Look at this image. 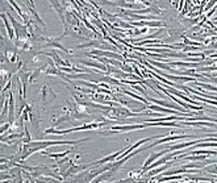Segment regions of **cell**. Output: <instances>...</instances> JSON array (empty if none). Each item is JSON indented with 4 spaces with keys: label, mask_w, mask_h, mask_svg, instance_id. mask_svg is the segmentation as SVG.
<instances>
[{
    "label": "cell",
    "mask_w": 217,
    "mask_h": 183,
    "mask_svg": "<svg viewBox=\"0 0 217 183\" xmlns=\"http://www.w3.org/2000/svg\"><path fill=\"white\" fill-rule=\"evenodd\" d=\"M217 76V72H213V74H210V78H216Z\"/></svg>",
    "instance_id": "cell-12"
},
{
    "label": "cell",
    "mask_w": 217,
    "mask_h": 183,
    "mask_svg": "<svg viewBox=\"0 0 217 183\" xmlns=\"http://www.w3.org/2000/svg\"><path fill=\"white\" fill-rule=\"evenodd\" d=\"M41 98L44 99L45 103H51V102H54L55 99H57V95L53 92L50 86L45 84L44 87H42V91H41Z\"/></svg>",
    "instance_id": "cell-1"
},
{
    "label": "cell",
    "mask_w": 217,
    "mask_h": 183,
    "mask_svg": "<svg viewBox=\"0 0 217 183\" xmlns=\"http://www.w3.org/2000/svg\"><path fill=\"white\" fill-rule=\"evenodd\" d=\"M184 158L188 159V161H204V159L208 158V155H205V154L197 155V154H195V155H187V157H184Z\"/></svg>",
    "instance_id": "cell-8"
},
{
    "label": "cell",
    "mask_w": 217,
    "mask_h": 183,
    "mask_svg": "<svg viewBox=\"0 0 217 183\" xmlns=\"http://www.w3.org/2000/svg\"><path fill=\"white\" fill-rule=\"evenodd\" d=\"M213 5H216V3H215V1H209V3H208V5L205 7V11H208L210 7H213Z\"/></svg>",
    "instance_id": "cell-11"
},
{
    "label": "cell",
    "mask_w": 217,
    "mask_h": 183,
    "mask_svg": "<svg viewBox=\"0 0 217 183\" xmlns=\"http://www.w3.org/2000/svg\"><path fill=\"white\" fill-rule=\"evenodd\" d=\"M196 86H199V87H205L207 90H209V91H213V92H217V86H213V84H207V83H201V82H193Z\"/></svg>",
    "instance_id": "cell-7"
},
{
    "label": "cell",
    "mask_w": 217,
    "mask_h": 183,
    "mask_svg": "<svg viewBox=\"0 0 217 183\" xmlns=\"http://www.w3.org/2000/svg\"><path fill=\"white\" fill-rule=\"evenodd\" d=\"M8 107H9V95L4 98V103H3V109H1V116H4L8 111Z\"/></svg>",
    "instance_id": "cell-9"
},
{
    "label": "cell",
    "mask_w": 217,
    "mask_h": 183,
    "mask_svg": "<svg viewBox=\"0 0 217 183\" xmlns=\"http://www.w3.org/2000/svg\"><path fill=\"white\" fill-rule=\"evenodd\" d=\"M133 26H163L166 25V22L163 21H133L132 22Z\"/></svg>",
    "instance_id": "cell-3"
},
{
    "label": "cell",
    "mask_w": 217,
    "mask_h": 183,
    "mask_svg": "<svg viewBox=\"0 0 217 183\" xmlns=\"http://www.w3.org/2000/svg\"><path fill=\"white\" fill-rule=\"evenodd\" d=\"M82 65H85V66H90V67H96L99 70H101L103 72H105L107 74V65H104V63H100V62H91V61H82L80 62Z\"/></svg>",
    "instance_id": "cell-4"
},
{
    "label": "cell",
    "mask_w": 217,
    "mask_h": 183,
    "mask_svg": "<svg viewBox=\"0 0 217 183\" xmlns=\"http://www.w3.org/2000/svg\"><path fill=\"white\" fill-rule=\"evenodd\" d=\"M71 152H74V149H72V148H70L68 150H63L62 153H49V152H41V153H42V154H45V155H49L50 158H54V159H57V161H58V159H61V158L67 157V155L70 154ZM57 161H55V162H57Z\"/></svg>",
    "instance_id": "cell-2"
},
{
    "label": "cell",
    "mask_w": 217,
    "mask_h": 183,
    "mask_svg": "<svg viewBox=\"0 0 217 183\" xmlns=\"http://www.w3.org/2000/svg\"><path fill=\"white\" fill-rule=\"evenodd\" d=\"M100 46H101V42L100 41L92 40V41L87 42V44H80L79 46H77V49H84V48H97V49H100Z\"/></svg>",
    "instance_id": "cell-6"
},
{
    "label": "cell",
    "mask_w": 217,
    "mask_h": 183,
    "mask_svg": "<svg viewBox=\"0 0 217 183\" xmlns=\"http://www.w3.org/2000/svg\"><path fill=\"white\" fill-rule=\"evenodd\" d=\"M1 19H3V21H4V25H5V28H7V32H8V37H9V40H11V41H13V42L16 44V40H15V32H13V29H12L11 24H9V21L7 20V17H5V13H1Z\"/></svg>",
    "instance_id": "cell-5"
},
{
    "label": "cell",
    "mask_w": 217,
    "mask_h": 183,
    "mask_svg": "<svg viewBox=\"0 0 217 183\" xmlns=\"http://www.w3.org/2000/svg\"><path fill=\"white\" fill-rule=\"evenodd\" d=\"M133 69H134V66H129L128 63H124L123 67H121V70L124 72H126V74H133Z\"/></svg>",
    "instance_id": "cell-10"
}]
</instances>
